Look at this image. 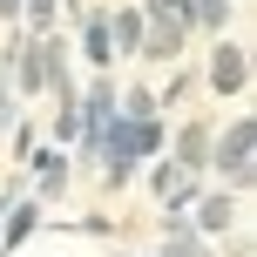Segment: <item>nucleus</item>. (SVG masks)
<instances>
[{"mask_svg":"<svg viewBox=\"0 0 257 257\" xmlns=\"http://www.w3.org/2000/svg\"><path fill=\"white\" fill-rule=\"evenodd\" d=\"M163 142V128H156V115H108L102 142H95V156H102V176L108 183H128L136 176V163Z\"/></svg>","mask_w":257,"mask_h":257,"instance_id":"nucleus-1","label":"nucleus"},{"mask_svg":"<svg viewBox=\"0 0 257 257\" xmlns=\"http://www.w3.org/2000/svg\"><path fill=\"white\" fill-rule=\"evenodd\" d=\"M210 163L230 176V190H244V183H250V115H237L223 136H210Z\"/></svg>","mask_w":257,"mask_h":257,"instance_id":"nucleus-2","label":"nucleus"},{"mask_svg":"<svg viewBox=\"0 0 257 257\" xmlns=\"http://www.w3.org/2000/svg\"><path fill=\"white\" fill-rule=\"evenodd\" d=\"M210 81H217V95H244L250 61H244V48H237V41H217V54H210Z\"/></svg>","mask_w":257,"mask_h":257,"instance_id":"nucleus-3","label":"nucleus"},{"mask_svg":"<svg viewBox=\"0 0 257 257\" xmlns=\"http://www.w3.org/2000/svg\"><path fill=\"white\" fill-rule=\"evenodd\" d=\"M7 61H14V88H21V95H41V88H48V54H41V41L7 48Z\"/></svg>","mask_w":257,"mask_h":257,"instance_id":"nucleus-4","label":"nucleus"},{"mask_svg":"<svg viewBox=\"0 0 257 257\" xmlns=\"http://www.w3.org/2000/svg\"><path fill=\"white\" fill-rule=\"evenodd\" d=\"M230 223H237V196L230 190H210L203 203H196V223H190V230L196 237H217V230H230Z\"/></svg>","mask_w":257,"mask_h":257,"instance_id":"nucleus-5","label":"nucleus"},{"mask_svg":"<svg viewBox=\"0 0 257 257\" xmlns=\"http://www.w3.org/2000/svg\"><path fill=\"white\" fill-rule=\"evenodd\" d=\"M142 34H149V14H142V7L108 14V48H115V54H142Z\"/></svg>","mask_w":257,"mask_h":257,"instance_id":"nucleus-6","label":"nucleus"},{"mask_svg":"<svg viewBox=\"0 0 257 257\" xmlns=\"http://www.w3.org/2000/svg\"><path fill=\"white\" fill-rule=\"evenodd\" d=\"M183 34H190V27H176V21H156L149 34H142V54H149V61H176V54H183Z\"/></svg>","mask_w":257,"mask_h":257,"instance_id":"nucleus-7","label":"nucleus"},{"mask_svg":"<svg viewBox=\"0 0 257 257\" xmlns=\"http://www.w3.org/2000/svg\"><path fill=\"white\" fill-rule=\"evenodd\" d=\"M176 163H183V169H203V163H210V122H190V128L176 136Z\"/></svg>","mask_w":257,"mask_h":257,"instance_id":"nucleus-8","label":"nucleus"},{"mask_svg":"<svg viewBox=\"0 0 257 257\" xmlns=\"http://www.w3.org/2000/svg\"><path fill=\"white\" fill-rule=\"evenodd\" d=\"M81 54H88V61H108V54H115V48H108V14L102 7L81 21Z\"/></svg>","mask_w":257,"mask_h":257,"instance_id":"nucleus-9","label":"nucleus"},{"mask_svg":"<svg viewBox=\"0 0 257 257\" xmlns=\"http://www.w3.org/2000/svg\"><path fill=\"white\" fill-rule=\"evenodd\" d=\"M68 190V156L54 149V156H41V203H48V196H61Z\"/></svg>","mask_w":257,"mask_h":257,"instance_id":"nucleus-10","label":"nucleus"},{"mask_svg":"<svg viewBox=\"0 0 257 257\" xmlns=\"http://www.w3.org/2000/svg\"><path fill=\"white\" fill-rule=\"evenodd\" d=\"M142 14H149V21H176V27H190V0H142Z\"/></svg>","mask_w":257,"mask_h":257,"instance_id":"nucleus-11","label":"nucleus"},{"mask_svg":"<svg viewBox=\"0 0 257 257\" xmlns=\"http://www.w3.org/2000/svg\"><path fill=\"white\" fill-rule=\"evenodd\" d=\"M190 21H203L210 34H217V27L230 21V0H196V7H190Z\"/></svg>","mask_w":257,"mask_h":257,"instance_id":"nucleus-12","label":"nucleus"},{"mask_svg":"<svg viewBox=\"0 0 257 257\" xmlns=\"http://www.w3.org/2000/svg\"><path fill=\"white\" fill-rule=\"evenodd\" d=\"M14 122V88H7V61H0V128Z\"/></svg>","mask_w":257,"mask_h":257,"instance_id":"nucleus-13","label":"nucleus"},{"mask_svg":"<svg viewBox=\"0 0 257 257\" xmlns=\"http://www.w3.org/2000/svg\"><path fill=\"white\" fill-rule=\"evenodd\" d=\"M0 21H21V0H0Z\"/></svg>","mask_w":257,"mask_h":257,"instance_id":"nucleus-14","label":"nucleus"},{"mask_svg":"<svg viewBox=\"0 0 257 257\" xmlns=\"http://www.w3.org/2000/svg\"><path fill=\"white\" fill-rule=\"evenodd\" d=\"M0 210H7V196H0Z\"/></svg>","mask_w":257,"mask_h":257,"instance_id":"nucleus-15","label":"nucleus"}]
</instances>
